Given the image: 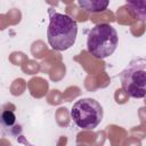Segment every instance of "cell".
I'll list each match as a JSON object with an SVG mask.
<instances>
[{"mask_svg":"<svg viewBox=\"0 0 146 146\" xmlns=\"http://www.w3.org/2000/svg\"><path fill=\"white\" fill-rule=\"evenodd\" d=\"M78 24L65 14L50 13L47 38L50 47L57 51H64L71 48L76 39Z\"/></svg>","mask_w":146,"mask_h":146,"instance_id":"6da1fadb","label":"cell"},{"mask_svg":"<svg viewBox=\"0 0 146 146\" xmlns=\"http://www.w3.org/2000/svg\"><path fill=\"white\" fill-rule=\"evenodd\" d=\"M117 43V32L107 23L95 25L88 33L87 48L95 58L104 59L111 56L115 51Z\"/></svg>","mask_w":146,"mask_h":146,"instance_id":"7a4b0ae2","label":"cell"},{"mask_svg":"<svg viewBox=\"0 0 146 146\" xmlns=\"http://www.w3.org/2000/svg\"><path fill=\"white\" fill-rule=\"evenodd\" d=\"M104 116L102 105L92 98L76 100L71 108L73 122L83 130H92L99 125Z\"/></svg>","mask_w":146,"mask_h":146,"instance_id":"3957f363","label":"cell"},{"mask_svg":"<svg viewBox=\"0 0 146 146\" xmlns=\"http://www.w3.org/2000/svg\"><path fill=\"white\" fill-rule=\"evenodd\" d=\"M122 88L132 98L146 97V71L136 70L127 73L122 79Z\"/></svg>","mask_w":146,"mask_h":146,"instance_id":"277c9868","label":"cell"},{"mask_svg":"<svg viewBox=\"0 0 146 146\" xmlns=\"http://www.w3.org/2000/svg\"><path fill=\"white\" fill-rule=\"evenodd\" d=\"M108 1H100V0H79L78 5L83 8L88 13H100L104 11L107 6Z\"/></svg>","mask_w":146,"mask_h":146,"instance_id":"5b68a950","label":"cell"},{"mask_svg":"<svg viewBox=\"0 0 146 146\" xmlns=\"http://www.w3.org/2000/svg\"><path fill=\"white\" fill-rule=\"evenodd\" d=\"M127 6L130 8L132 15L140 19L146 21V0L144 1H127Z\"/></svg>","mask_w":146,"mask_h":146,"instance_id":"8992f818","label":"cell"},{"mask_svg":"<svg viewBox=\"0 0 146 146\" xmlns=\"http://www.w3.org/2000/svg\"><path fill=\"white\" fill-rule=\"evenodd\" d=\"M1 121L7 127H11L15 122H16V116L11 111H5L1 115Z\"/></svg>","mask_w":146,"mask_h":146,"instance_id":"52a82bcc","label":"cell"}]
</instances>
